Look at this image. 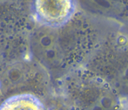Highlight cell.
I'll list each match as a JSON object with an SVG mask.
<instances>
[{"instance_id":"6da1fadb","label":"cell","mask_w":128,"mask_h":110,"mask_svg":"<svg viewBox=\"0 0 128 110\" xmlns=\"http://www.w3.org/2000/svg\"><path fill=\"white\" fill-rule=\"evenodd\" d=\"M76 0H32L36 21L45 27L56 28L67 24L74 15Z\"/></svg>"},{"instance_id":"7a4b0ae2","label":"cell","mask_w":128,"mask_h":110,"mask_svg":"<svg viewBox=\"0 0 128 110\" xmlns=\"http://www.w3.org/2000/svg\"><path fill=\"white\" fill-rule=\"evenodd\" d=\"M55 34L51 28L44 26L34 34L32 43L36 56L44 64L50 67L58 65L62 60L60 46Z\"/></svg>"},{"instance_id":"3957f363","label":"cell","mask_w":128,"mask_h":110,"mask_svg":"<svg viewBox=\"0 0 128 110\" xmlns=\"http://www.w3.org/2000/svg\"><path fill=\"white\" fill-rule=\"evenodd\" d=\"M88 12L110 17L128 16V0H76Z\"/></svg>"}]
</instances>
